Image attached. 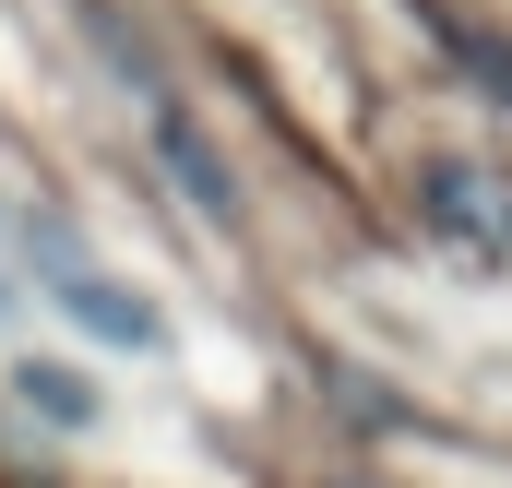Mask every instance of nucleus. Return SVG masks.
<instances>
[{"instance_id":"obj_1","label":"nucleus","mask_w":512,"mask_h":488,"mask_svg":"<svg viewBox=\"0 0 512 488\" xmlns=\"http://www.w3.org/2000/svg\"><path fill=\"white\" fill-rule=\"evenodd\" d=\"M24 262H36V274H48V298H60L72 322H96L108 346H131V358H143V346H167L155 298H131L120 274H96V262L72 250V227H48V215H36V227H24Z\"/></svg>"},{"instance_id":"obj_2","label":"nucleus","mask_w":512,"mask_h":488,"mask_svg":"<svg viewBox=\"0 0 512 488\" xmlns=\"http://www.w3.org/2000/svg\"><path fill=\"white\" fill-rule=\"evenodd\" d=\"M417 215H429L453 250H501V262H512V179L489 167V155H441V167H417Z\"/></svg>"},{"instance_id":"obj_4","label":"nucleus","mask_w":512,"mask_h":488,"mask_svg":"<svg viewBox=\"0 0 512 488\" xmlns=\"http://www.w3.org/2000/svg\"><path fill=\"white\" fill-rule=\"evenodd\" d=\"M0 310H12V286H0Z\"/></svg>"},{"instance_id":"obj_3","label":"nucleus","mask_w":512,"mask_h":488,"mask_svg":"<svg viewBox=\"0 0 512 488\" xmlns=\"http://www.w3.org/2000/svg\"><path fill=\"white\" fill-rule=\"evenodd\" d=\"M12 393H24L36 417H60V429H96V381H72V369H48V358L12 369Z\"/></svg>"}]
</instances>
